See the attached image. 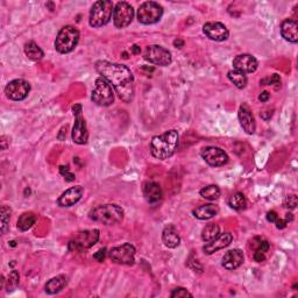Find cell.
<instances>
[{
    "mask_svg": "<svg viewBox=\"0 0 298 298\" xmlns=\"http://www.w3.org/2000/svg\"><path fill=\"white\" fill-rule=\"evenodd\" d=\"M96 70L100 77L112 85L119 98L125 103H131L134 98V76L129 67L108 61H98Z\"/></svg>",
    "mask_w": 298,
    "mask_h": 298,
    "instance_id": "1",
    "label": "cell"
},
{
    "mask_svg": "<svg viewBox=\"0 0 298 298\" xmlns=\"http://www.w3.org/2000/svg\"><path fill=\"white\" fill-rule=\"evenodd\" d=\"M178 143H180V136L177 131L170 130L160 135H155L151 141V153L155 159L167 160L175 154Z\"/></svg>",
    "mask_w": 298,
    "mask_h": 298,
    "instance_id": "2",
    "label": "cell"
},
{
    "mask_svg": "<svg viewBox=\"0 0 298 298\" xmlns=\"http://www.w3.org/2000/svg\"><path fill=\"white\" fill-rule=\"evenodd\" d=\"M90 219L103 225H116L123 219V210L117 204H104L93 208L89 214Z\"/></svg>",
    "mask_w": 298,
    "mask_h": 298,
    "instance_id": "3",
    "label": "cell"
},
{
    "mask_svg": "<svg viewBox=\"0 0 298 298\" xmlns=\"http://www.w3.org/2000/svg\"><path fill=\"white\" fill-rule=\"evenodd\" d=\"M114 11L113 3L110 0H99L93 4L89 16V24L93 28L103 27L112 19Z\"/></svg>",
    "mask_w": 298,
    "mask_h": 298,
    "instance_id": "4",
    "label": "cell"
},
{
    "mask_svg": "<svg viewBox=\"0 0 298 298\" xmlns=\"http://www.w3.org/2000/svg\"><path fill=\"white\" fill-rule=\"evenodd\" d=\"M79 32L74 26H65L58 32L55 40V49L59 54H69L77 47Z\"/></svg>",
    "mask_w": 298,
    "mask_h": 298,
    "instance_id": "5",
    "label": "cell"
},
{
    "mask_svg": "<svg viewBox=\"0 0 298 298\" xmlns=\"http://www.w3.org/2000/svg\"><path fill=\"white\" fill-rule=\"evenodd\" d=\"M91 100L98 106H110L114 103V93L111 84L103 77H98L95 82Z\"/></svg>",
    "mask_w": 298,
    "mask_h": 298,
    "instance_id": "6",
    "label": "cell"
},
{
    "mask_svg": "<svg viewBox=\"0 0 298 298\" xmlns=\"http://www.w3.org/2000/svg\"><path fill=\"white\" fill-rule=\"evenodd\" d=\"M100 233L99 229H85L79 232L74 239L70 240L68 248L69 250H76V252H82V250L91 248L99 240Z\"/></svg>",
    "mask_w": 298,
    "mask_h": 298,
    "instance_id": "7",
    "label": "cell"
},
{
    "mask_svg": "<svg viewBox=\"0 0 298 298\" xmlns=\"http://www.w3.org/2000/svg\"><path fill=\"white\" fill-rule=\"evenodd\" d=\"M162 15L163 7L155 2L143 3L138 10V21L142 25H153L159 23Z\"/></svg>",
    "mask_w": 298,
    "mask_h": 298,
    "instance_id": "8",
    "label": "cell"
},
{
    "mask_svg": "<svg viewBox=\"0 0 298 298\" xmlns=\"http://www.w3.org/2000/svg\"><path fill=\"white\" fill-rule=\"evenodd\" d=\"M143 58L149 63L160 67H167L173 62L172 53L164 47L159 45H152L146 47L143 52Z\"/></svg>",
    "mask_w": 298,
    "mask_h": 298,
    "instance_id": "9",
    "label": "cell"
},
{
    "mask_svg": "<svg viewBox=\"0 0 298 298\" xmlns=\"http://www.w3.org/2000/svg\"><path fill=\"white\" fill-rule=\"evenodd\" d=\"M72 112L75 116V123L72 127V141L77 144H85L89 140V132L87 122L82 116V105L72 106Z\"/></svg>",
    "mask_w": 298,
    "mask_h": 298,
    "instance_id": "10",
    "label": "cell"
},
{
    "mask_svg": "<svg viewBox=\"0 0 298 298\" xmlns=\"http://www.w3.org/2000/svg\"><path fill=\"white\" fill-rule=\"evenodd\" d=\"M134 18V10L131 4L126 2H119L114 6L113 11V24L117 28H126L130 26Z\"/></svg>",
    "mask_w": 298,
    "mask_h": 298,
    "instance_id": "11",
    "label": "cell"
},
{
    "mask_svg": "<svg viewBox=\"0 0 298 298\" xmlns=\"http://www.w3.org/2000/svg\"><path fill=\"white\" fill-rule=\"evenodd\" d=\"M110 259L118 265L132 266L135 261V247L131 244H123L110 250Z\"/></svg>",
    "mask_w": 298,
    "mask_h": 298,
    "instance_id": "12",
    "label": "cell"
},
{
    "mask_svg": "<svg viewBox=\"0 0 298 298\" xmlns=\"http://www.w3.org/2000/svg\"><path fill=\"white\" fill-rule=\"evenodd\" d=\"M29 91H31V85L25 79L11 80L5 88L6 97L13 101H21L26 99Z\"/></svg>",
    "mask_w": 298,
    "mask_h": 298,
    "instance_id": "13",
    "label": "cell"
},
{
    "mask_svg": "<svg viewBox=\"0 0 298 298\" xmlns=\"http://www.w3.org/2000/svg\"><path fill=\"white\" fill-rule=\"evenodd\" d=\"M201 155L205 162L211 167H221L228 162V156L219 147H205L202 149Z\"/></svg>",
    "mask_w": 298,
    "mask_h": 298,
    "instance_id": "14",
    "label": "cell"
},
{
    "mask_svg": "<svg viewBox=\"0 0 298 298\" xmlns=\"http://www.w3.org/2000/svg\"><path fill=\"white\" fill-rule=\"evenodd\" d=\"M203 32L208 39L217 42L227 40L229 36L227 27L221 23H206L203 26Z\"/></svg>",
    "mask_w": 298,
    "mask_h": 298,
    "instance_id": "15",
    "label": "cell"
},
{
    "mask_svg": "<svg viewBox=\"0 0 298 298\" xmlns=\"http://www.w3.org/2000/svg\"><path fill=\"white\" fill-rule=\"evenodd\" d=\"M233 67L234 70L241 71L244 74H252L255 72L259 67L258 59L255 58L253 55L249 54H241L236 56L233 59Z\"/></svg>",
    "mask_w": 298,
    "mask_h": 298,
    "instance_id": "16",
    "label": "cell"
},
{
    "mask_svg": "<svg viewBox=\"0 0 298 298\" xmlns=\"http://www.w3.org/2000/svg\"><path fill=\"white\" fill-rule=\"evenodd\" d=\"M84 189L83 186L77 185V186H72V188L66 190L59 198L57 199V205L61 207H70L74 206L75 204H77L80 199L83 197Z\"/></svg>",
    "mask_w": 298,
    "mask_h": 298,
    "instance_id": "17",
    "label": "cell"
},
{
    "mask_svg": "<svg viewBox=\"0 0 298 298\" xmlns=\"http://www.w3.org/2000/svg\"><path fill=\"white\" fill-rule=\"evenodd\" d=\"M232 241H233L232 233L226 232V233L219 234V236L215 238V239L212 241L206 242V245L203 247V250L205 254L211 255L216 252H218V250H220V249L226 248L227 246L231 245Z\"/></svg>",
    "mask_w": 298,
    "mask_h": 298,
    "instance_id": "18",
    "label": "cell"
},
{
    "mask_svg": "<svg viewBox=\"0 0 298 298\" xmlns=\"http://www.w3.org/2000/svg\"><path fill=\"white\" fill-rule=\"evenodd\" d=\"M238 118H239L240 125L247 134H254L255 130H257V123H255V119L253 113L245 105H241L239 108V112H238Z\"/></svg>",
    "mask_w": 298,
    "mask_h": 298,
    "instance_id": "19",
    "label": "cell"
},
{
    "mask_svg": "<svg viewBox=\"0 0 298 298\" xmlns=\"http://www.w3.org/2000/svg\"><path fill=\"white\" fill-rule=\"evenodd\" d=\"M244 253L240 249H231L226 252V254L223 257V261H221V265L224 268H226L227 270H234L237 268H239L242 263H244Z\"/></svg>",
    "mask_w": 298,
    "mask_h": 298,
    "instance_id": "20",
    "label": "cell"
},
{
    "mask_svg": "<svg viewBox=\"0 0 298 298\" xmlns=\"http://www.w3.org/2000/svg\"><path fill=\"white\" fill-rule=\"evenodd\" d=\"M143 196L148 204H151V205H155V204H157L161 199H162L163 193L159 183L147 182V183H144V185H143Z\"/></svg>",
    "mask_w": 298,
    "mask_h": 298,
    "instance_id": "21",
    "label": "cell"
},
{
    "mask_svg": "<svg viewBox=\"0 0 298 298\" xmlns=\"http://www.w3.org/2000/svg\"><path fill=\"white\" fill-rule=\"evenodd\" d=\"M281 35L285 41L290 44H297L298 42V25L297 21L293 19H285L281 24Z\"/></svg>",
    "mask_w": 298,
    "mask_h": 298,
    "instance_id": "22",
    "label": "cell"
},
{
    "mask_svg": "<svg viewBox=\"0 0 298 298\" xmlns=\"http://www.w3.org/2000/svg\"><path fill=\"white\" fill-rule=\"evenodd\" d=\"M219 214V207L215 204H205V205L196 207L193 211L195 218L199 220H208Z\"/></svg>",
    "mask_w": 298,
    "mask_h": 298,
    "instance_id": "23",
    "label": "cell"
},
{
    "mask_svg": "<svg viewBox=\"0 0 298 298\" xmlns=\"http://www.w3.org/2000/svg\"><path fill=\"white\" fill-rule=\"evenodd\" d=\"M162 241L168 248H176L181 244V238L178 236L177 229L173 225H168L162 232Z\"/></svg>",
    "mask_w": 298,
    "mask_h": 298,
    "instance_id": "24",
    "label": "cell"
},
{
    "mask_svg": "<svg viewBox=\"0 0 298 298\" xmlns=\"http://www.w3.org/2000/svg\"><path fill=\"white\" fill-rule=\"evenodd\" d=\"M67 283H68V279L66 275L55 276V278L50 279L48 282L46 283L45 290L48 295H55V293H58L59 291H62L67 285Z\"/></svg>",
    "mask_w": 298,
    "mask_h": 298,
    "instance_id": "25",
    "label": "cell"
},
{
    "mask_svg": "<svg viewBox=\"0 0 298 298\" xmlns=\"http://www.w3.org/2000/svg\"><path fill=\"white\" fill-rule=\"evenodd\" d=\"M25 54H26V56L29 59H32V61H40V59H42L45 56L44 50H42L34 41H29L25 45Z\"/></svg>",
    "mask_w": 298,
    "mask_h": 298,
    "instance_id": "26",
    "label": "cell"
},
{
    "mask_svg": "<svg viewBox=\"0 0 298 298\" xmlns=\"http://www.w3.org/2000/svg\"><path fill=\"white\" fill-rule=\"evenodd\" d=\"M36 223V216L33 212H26V214L21 215L18 219V228L21 232L28 231L34 224Z\"/></svg>",
    "mask_w": 298,
    "mask_h": 298,
    "instance_id": "27",
    "label": "cell"
},
{
    "mask_svg": "<svg viewBox=\"0 0 298 298\" xmlns=\"http://www.w3.org/2000/svg\"><path fill=\"white\" fill-rule=\"evenodd\" d=\"M220 234V227L218 224H207L202 231V239L204 242H210Z\"/></svg>",
    "mask_w": 298,
    "mask_h": 298,
    "instance_id": "28",
    "label": "cell"
},
{
    "mask_svg": "<svg viewBox=\"0 0 298 298\" xmlns=\"http://www.w3.org/2000/svg\"><path fill=\"white\" fill-rule=\"evenodd\" d=\"M227 77L238 89H245L247 82H248V80H247V76L244 74V72L238 71V70L228 71Z\"/></svg>",
    "mask_w": 298,
    "mask_h": 298,
    "instance_id": "29",
    "label": "cell"
},
{
    "mask_svg": "<svg viewBox=\"0 0 298 298\" xmlns=\"http://www.w3.org/2000/svg\"><path fill=\"white\" fill-rule=\"evenodd\" d=\"M228 205L237 211L245 210L247 206V201L244 194H241V193L233 194L228 199Z\"/></svg>",
    "mask_w": 298,
    "mask_h": 298,
    "instance_id": "30",
    "label": "cell"
},
{
    "mask_svg": "<svg viewBox=\"0 0 298 298\" xmlns=\"http://www.w3.org/2000/svg\"><path fill=\"white\" fill-rule=\"evenodd\" d=\"M201 196L204 199H207V201H217L220 197V189L217 185H207L205 188H203L201 190Z\"/></svg>",
    "mask_w": 298,
    "mask_h": 298,
    "instance_id": "31",
    "label": "cell"
},
{
    "mask_svg": "<svg viewBox=\"0 0 298 298\" xmlns=\"http://www.w3.org/2000/svg\"><path fill=\"white\" fill-rule=\"evenodd\" d=\"M11 208L3 205L2 210H0V214H2V232L3 234H6L8 228H10V219H11Z\"/></svg>",
    "mask_w": 298,
    "mask_h": 298,
    "instance_id": "32",
    "label": "cell"
},
{
    "mask_svg": "<svg viewBox=\"0 0 298 298\" xmlns=\"http://www.w3.org/2000/svg\"><path fill=\"white\" fill-rule=\"evenodd\" d=\"M170 297L172 298H186V297H193V293L189 292L185 288L178 287L176 289H174L173 292L170 293Z\"/></svg>",
    "mask_w": 298,
    "mask_h": 298,
    "instance_id": "33",
    "label": "cell"
},
{
    "mask_svg": "<svg viewBox=\"0 0 298 298\" xmlns=\"http://www.w3.org/2000/svg\"><path fill=\"white\" fill-rule=\"evenodd\" d=\"M297 204H298V199L296 195H288L284 201V206L289 208V210H293V208H296Z\"/></svg>",
    "mask_w": 298,
    "mask_h": 298,
    "instance_id": "34",
    "label": "cell"
},
{
    "mask_svg": "<svg viewBox=\"0 0 298 298\" xmlns=\"http://www.w3.org/2000/svg\"><path fill=\"white\" fill-rule=\"evenodd\" d=\"M7 283H8V288H12V289L15 288L16 285L19 284V274H18V271H16V270H12L11 271L10 276H8Z\"/></svg>",
    "mask_w": 298,
    "mask_h": 298,
    "instance_id": "35",
    "label": "cell"
},
{
    "mask_svg": "<svg viewBox=\"0 0 298 298\" xmlns=\"http://www.w3.org/2000/svg\"><path fill=\"white\" fill-rule=\"evenodd\" d=\"M260 83H261L262 85H279L281 83V77L278 74H274L271 77L262 79Z\"/></svg>",
    "mask_w": 298,
    "mask_h": 298,
    "instance_id": "36",
    "label": "cell"
},
{
    "mask_svg": "<svg viewBox=\"0 0 298 298\" xmlns=\"http://www.w3.org/2000/svg\"><path fill=\"white\" fill-rule=\"evenodd\" d=\"M59 172H61L62 176H65V178L68 182L75 181V178H76L75 175L69 172V168H68V167H65V165H62V167H59Z\"/></svg>",
    "mask_w": 298,
    "mask_h": 298,
    "instance_id": "37",
    "label": "cell"
},
{
    "mask_svg": "<svg viewBox=\"0 0 298 298\" xmlns=\"http://www.w3.org/2000/svg\"><path fill=\"white\" fill-rule=\"evenodd\" d=\"M269 242L266 241V240H261L260 239V241L258 242V249L257 250H260V252H262V253H266L268 252V249H269Z\"/></svg>",
    "mask_w": 298,
    "mask_h": 298,
    "instance_id": "38",
    "label": "cell"
},
{
    "mask_svg": "<svg viewBox=\"0 0 298 298\" xmlns=\"http://www.w3.org/2000/svg\"><path fill=\"white\" fill-rule=\"evenodd\" d=\"M105 257H106V249L105 248L98 250V252L93 255V258H95L97 261H99V262H103L105 260Z\"/></svg>",
    "mask_w": 298,
    "mask_h": 298,
    "instance_id": "39",
    "label": "cell"
},
{
    "mask_svg": "<svg viewBox=\"0 0 298 298\" xmlns=\"http://www.w3.org/2000/svg\"><path fill=\"white\" fill-rule=\"evenodd\" d=\"M254 260L257 262H262L266 260V255H265V253L260 252V250H257V252L254 253Z\"/></svg>",
    "mask_w": 298,
    "mask_h": 298,
    "instance_id": "40",
    "label": "cell"
},
{
    "mask_svg": "<svg viewBox=\"0 0 298 298\" xmlns=\"http://www.w3.org/2000/svg\"><path fill=\"white\" fill-rule=\"evenodd\" d=\"M267 220L270 221V223H275L278 220V214L275 211H269L267 214Z\"/></svg>",
    "mask_w": 298,
    "mask_h": 298,
    "instance_id": "41",
    "label": "cell"
},
{
    "mask_svg": "<svg viewBox=\"0 0 298 298\" xmlns=\"http://www.w3.org/2000/svg\"><path fill=\"white\" fill-rule=\"evenodd\" d=\"M269 98H270V93L267 91H263L261 95L259 96V100L262 101V103H266V101L269 100Z\"/></svg>",
    "mask_w": 298,
    "mask_h": 298,
    "instance_id": "42",
    "label": "cell"
},
{
    "mask_svg": "<svg viewBox=\"0 0 298 298\" xmlns=\"http://www.w3.org/2000/svg\"><path fill=\"white\" fill-rule=\"evenodd\" d=\"M276 223V227H278L279 229H283V228H285L287 227V221H285V219H279L278 218V220L275 221Z\"/></svg>",
    "mask_w": 298,
    "mask_h": 298,
    "instance_id": "43",
    "label": "cell"
},
{
    "mask_svg": "<svg viewBox=\"0 0 298 298\" xmlns=\"http://www.w3.org/2000/svg\"><path fill=\"white\" fill-rule=\"evenodd\" d=\"M174 46L178 47V48H182V47L184 46V42H183L182 40H175L174 41Z\"/></svg>",
    "mask_w": 298,
    "mask_h": 298,
    "instance_id": "44",
    "label": "cell"
},
{
    "mask_svg": "<svg viewBox=\"0 0 298 298\" xmlns=\"http://www.w3.org/2000/svg\"><path fill=\"white\" fill-rule=\"evenodd\" d=\"M132 53L133 54H139L140 53V47L139 46H136V45H134L133 47H132Z\"/></svg>",
    "mask_w": 298,
    "mask_h": 298,
    "instance_id": "45",
    "label": "cell"
},
{
    "mask_svg": "<svg viewBox=\"0 0 298 298\" xmlns=\"http://www.w3.org/2000/svg\"><path fill=\"white\" fill-rule=\"evenodd\" d=\"M293 220V216H292V214H287V216H285V221H287V223L289 224L290 223V221H292Z\"/></svg>",
    "mask_w": 298,
    "mask_h": 298,
    "instance_id": "46",
    "label": "cell"
}]
</instances>
